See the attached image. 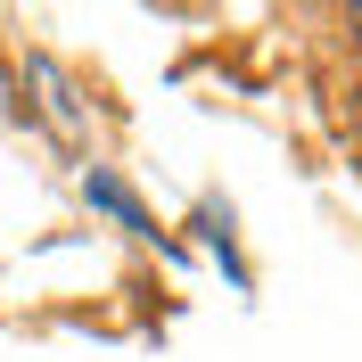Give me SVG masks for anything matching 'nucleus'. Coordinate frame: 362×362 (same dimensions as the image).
Returning a JSON list of instances; mask_svg holds the SVG:
<instances>
[{"mask_svg": "<svg viewBox=\"0 0 362 362\" xmlns=\"http://www.w3.org/2000/svg\"><path fill=\"white\" fill-rule=\"evenodd\" d=\"M90 206H107V214H115L124 230H148V214H140V198L124 189V181H107V173H90Z\"/></svg>", "mask_w": 362, "mask_h": 362, "instance_id": "nucleus-1", "label": "nucleus"}, {"mask_svg": "<svg viewBox=\"0 0 362 362\" xmlns=\"http://www.w3.org/2000/svg\"><path fill=\"white\" fill-rule=\"evenodd\" d=\"M354 33H362V8H354Z\"/></svg>", "mask_w": 362, "mask_h": 362, "instance_id": "nucleus-2", "label": "nucleus"}]
</instances>
